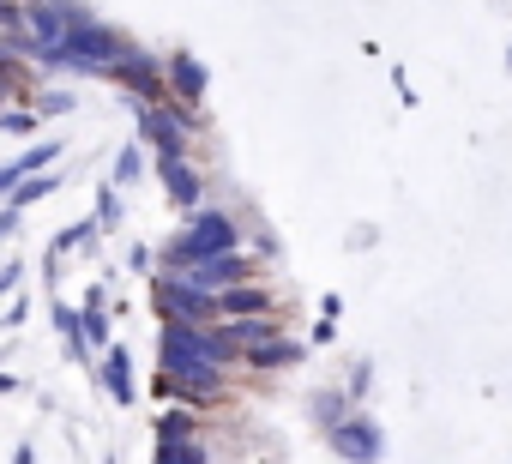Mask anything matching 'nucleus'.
I'll use <instances>...</instances> for the list:
<instances>
[{
	"label": "nucleus",
	"mask_w": 512,
	"mask_h": 464,
	"mask_svg": "<svg viewBox=\"0 0 512 464\" xmlns=\"http://www.w3.org/2000/svg\"><path fill=\"white\" fill-rule=\"evenodd\" d=\"M157 356H163V380H157L163 398H181V404H217L223 398V362L211 356L205 326L163 320V350Z\"/></svg>",
	"instance_id": "obj_1"
},
{
	"label": "nucleus",
	"mask_w": 512,
	"mask_h": 464,
	"mask_svg": "<svg viewBox=\"0 0 512 464\" xmlns=\"http://www.w3.org/2000/svg\"><path fill=\"white\" fill-rule=\"evenodd\" d=\"M223 254H241V229H235L229 211H193L187 229L163 248L169 272H193L199 260H223Z\"/></svg>",
	"instance_id": "obj_2"
},
{
	"label": "nucleus",
	"mask_w": 512,
	"mask_h": 464,
	"mask_svg": "<svg viewBox=\"0 0 512 464\" xmlns=\"http://www.w3.org/2000/svg\"><path fill=\"white\" fill-rule=\"evenodd\" d=\"M91 25V13L79 7V0H31L25 7V43L19 49H31L37 61H61V49L73 43V31H85Z\"/></svg>",
	"instance_id": "obj_3"
},
{
	"label": "nucleus",
	"mask_w": 512,
	"mask_h": 464,
	"mask_svg": "<svg viewBox=\"0 0 512 464\" xmlns=\"http://www.w3.org/2000/svg\"><path fill=\"white\" fill-rule=\"evenodd\" d=\"M133 43L121 37V31H109V25H85V31H73V43L61 49V61L55 67H73V73H115L121 67V55H127Z\"/></svg>",
	"instance_id": "obj_4"
},
{
	"label": "nucleus",
	"mask_w": 512,
	"mask_h": 464,
	"mask_svg": "<svg viewBox=\"0 0 512 464\" xmlns=\"http://www.w3.org/2000/svg\"><path fill=\"white\" fill-rule=\"evenodd\" d=\"M199 127V109H175V103H139V133L163 151V157H187V139Z\"/></svg>",
	"instance_id": "obj_5"
},
{
	"label": "nucleus",
	"mask_w": 512,
	"mask_h": 464,
	"mask_svg": "<svg viewBox=\"0 0 512 464\" xmlns=\"http://www.w3.org/2000/svg\"><path fill=\"white\" fill-rule=\"evenodd\" d=\"M157 308H163V320H181V326H211L217 320V296L199 290L181 272H163L157 278Z\"/></svg>",
	"instance_id": "obj_6"
},
{
	"label": "nucleus",
	"mask_w": 512,
	"mask_h": 464,
	"mask_svg": "<svg viewBox=\"0 0 512 464\" xmlns=\"http://www.w3.org/2000/svg\"><path fill=\"white\" fill-rule=\"evenodd\" d=\"M115 79L127 85L133 103H169V73H163V61L151 49H127L121 67H115Z\"/></svg>",
	"instance_id": "obj_7"
},
{
	"label": "nucleus",
	"mask_w": 512,
	"mask_h": 464,
	"mask_svg": "<svg viewBox=\"0 0 512 464\" xmlns=\"http://www.w3.org/2000/svg\"><path fill=\"white\" fill-rule=\"evenodd\" d=\"M326 440H332V452H338L344 464H374V458L386 452V434H380L374 416H350V422H338Z\"/></svg>",
	"instance_id": "obj_8"
},
{
	"label": "nucleus",
	"mask_w": 512,
	"mask_h": 464,
	"mask_svg": "<svg viewBox=\"0 0 512 464\" xmlns=\"http://www.w3.org/2000/svg\"><path fill=\"white\" fill-rule=\"evenodd\" d=\"M163 73H169V97H175L181 109H199V103H205V91H211V67H205L193 49H175V55L163 61Z\"/></svg>",
	"instance_id": "obj_9"
},
{
	"label": "nucleus",
	"mask_w": 512,
	"mask_h": 464,
	"mask_svg": "<svg viewBox=\"0 0 512 464\" xmlns=\"http://www.w3.org/2000/svg\"><path fill=\"white\" fill-rule=\"evenodd\" d=\"M241 356H247L253 368H296V362H302V344H296V338H284L278 326H266L260 338L241 350Z\"/></svg>",
	"instance_id": "obj_10"
},
{
	"label": "nucleus",
	"mask_w": 512,
	"mask_h": 464,
	"mask_svg": "<svg viewBox=\"0 0 512 464\" xmlns=\"http://www.w3.org/2000/svg\"><path fill=\"white\" fill-rule=\"evenodd\" d=\"M217 314L223 320H266L272 314V290H260V284L247 278V284H235V290L217 296Z\"/></svg>",
	"instance_id": "obj_11"
},
{
	"label": "nucleus",
	"mask_w": 512,
	"mask_h": 464,
	"mask_svg": "<svg viewBox=\"0 0 512 464\" xmlns=\"http://www.w3.org/2000/svg\"><path fill=\"white\" fill-rule=\"evenodd\" d=\"M55 157H61V145H31V151H19L13 163H0V193H13V187L31 181V175H49Z\"/></svg>",
	"instance_id": "obj_12"
},
{
	"label": "nucleus",
	"mask_w": 512,
	"mask_h": 464,
	"mask_svg": "<svg viewBox=\"0 0 512 464\" xmlns=\"http://www.w3.org/2000/svg\"><path fill=\"white\" fill-rule=\"evenodd\" d=\"M157 175H163V187H169V199H175V205H187V211L199 205V193H205V187H199V175L187 169V157H163V169H157Z\"/></svg>",
	"instance_id": "obj_13"
},
{
	"label": "nucleus",
	"mask_w": 512,
	"mask_h": 464,
	"mask_svg": "<svg viewBox=\"0 0 512 464\" xmlns=\"http://www.w3.org/2000/svg\"><path fill=\"white\" fill-rule=\"evenodd\" d=\"M103 386H109L115 404H133V392H139V386H133V362H127V350H115V344L103 350Z\"/></svg>",
	"instance_id": "obj_14"
},
{
	"label": "nucleus",
	"mask_w": 512,
	"mask_h": 464,
	"mask_svg": "<svg viewBox=\"0 0 512 464\" xmlns=\"http://www.w3.org/2000/svg\"><path fill=\"white\" fill-rule=\"evenodd\" d=\"M73 248H79V254H85V248H97V217H79V223H67V229H61L55 248H49V272H55V266H61V254H73Z\"/></svg>",
	"instance_id": "obj_15"
},
{
	"label": "nucleus",
	"mask_w": 512,
	"mask_h": 464,
	"mask_svg": "<svg viewBox=\"0 0 512 464\" xmlns=\"http://www.w3.org/2000/svg\"><path fill=\"white\" fill-rule=\"evenodd\" d=\"M49 193H55V175H31V181H19V187L7 193V205L25 211V205H37V199H49Z\"/></svg>",
	"instance_id": "obj_16"
},
{
	"label": "nucleus",
	"mask_w": 512,
	"mask_h": 464,
	"mask_svg": "<svg viewBox=\"0 0 512 464\" xmlns=\"http://www.w3.org/2000/svg\"><path fill=\"white\" fill-rule=\"evenodd\" d=\"M157 464H205L199 440H157Z\"/></svg>",
	"instance_id": "obj_17"
},
{
	"label": "nucleus",
	"mask_w": 512,
	"mask_h": 464,
	"mask_svg": "<svg viewBox=\"0 0 512 464\" xmlns=\"http://www.w3.org/2000/svg\"><path fill=\"white\" fill-rule=\"evenodd\" d=\"M139 175H145V151H139V145H121V151H115V181H109V187H127V181H139Z\"/></svg>",
	"instance_id": "obj_18"
},
{
	"label": "nucleus",
	"mask_w": 512,
	"mask_h": 464,
	"mask_svg": "<svg viewBox=\"0 0 512 464\" xmlns=\"http://www.w3.org/2000/svg\"><path fill=\"white\" fill-rule=\"evenodd\" d=\"M157 440H199V422H193L187 410H169V416L157 422Z\"/></svg>",
	"instance_id": "obj_19"
},
{
	"label": "nucleus",
	"mask_w": 512,
	"mask_h": 464,
	"mask_svg": "<svg viewBox=\"0 0 512 464\" xmlns=\"http://www.w3.org/2000/svg\"><path fill=\"white\" fill-rule=\"evenodd\" d=\"M314 416L326 422V434H332L338 422H350V410H344V398H338V392H320V398H314Z\"/></svg>",
	"instance_id": "obj_20"
},
{
	"label": "nucleus",
	"mask_w": 512,
	"mask_h": 464,
	"mask_svg": "<svg viewBox=\"0 0 512 464\" xmlns=\"http://www.w3.org/2000/svg\"><path fill=\"white\" fill-rule=\"evenodd\" d=\"M97 229H121V193L115 187L97 193Z\"/></svg>",
	"instance_id": "obj_21"
},
{
	"label": "nucleus",
	"mask_w": 512,
	"mask_h": 464,
	"mask_svg": "<svg viewBox=\"0 0 512 464\" xmlns=\"http://www.w3.org/2000/svg\"><path fill=\"white\" fill-rule=\"evenodd\" d=\"M37 109H0V127H7V133H37Z\"/></svg>",
	"instance_id": "obj_22"
},
{
	"label": "nucleus",
	"mask_w": 512,
	"mask_h": 464,
	"mask_svg": "<svg viewBox=\"0 0 512 464\" xmlns=\"http://www.w3.org/2000/svg\"><path fill=\"white\" fill-rule=\"evenodd\" d=\"M37 115H73V97H67V91H43Z\"/></svg>",
	"instance_id": "obj_23"
},
{
	"label": "nucleus",
	"mask_w": 512,
	"mask_h": 464,
	"mask_svg": "<svg viewBox=\"0 0 512 464\" xmlns=\"http://www.w3.org/2000/svg\"><path fill=\"white\" fill-rule=\"evenodd\" d=\"M13 91H19V79H13V67H7V61H0V103H7Z\"/></svg>",
	"instance_id": "obj_24"
},
{
	"label": "nucleus",
	"mask_w": 512,
	"mask_h": 464,
	"mask_svg": "<svg viewBox=\"0 0 512 464\" xmlns=\"http://www.w3.org/2000/svg\"><path fill=\"white\" fill-rule=\"evenodd\" d=\"M13 284H19V260H7V266H0V296H7Z\"/></svg>",
	"instance_id": "obj_25"
},
{
	"label": "nucleus",
	"mask_w": 512,
	"mask_h": 464,
	"mask_svg": "<svg viewBox=\"0 0 512 464\" xmlns=\"http://www.w3.org/2000/svg\"><path fill=\"white\" fill-rule=\"evenodd\" d=\"M13 229H19V211L7 205V211H0V242H7V236H13Z\"/></svg>",
	"instance_id": "obj_26"
},
{
	"label": "nucleus",
	"mask_w": 512,
	"mask_h": 464,
	"mask_svg": "<svg viewBox=\"0 0 512 464\" xmlns=\"http://www.w3.org/2000/svg\"><path fill=\"white\" fill-rule=\"evenodd\" d=\"M506 67H512V49H506Z\"/></svg>",
	"instance_id": "obj_27"
},
{
	"label": "nucleus",
	"mask_w": 512,
	"mask_h": 464,
	"mask_svg": "<svg viewBox=\"0 0 512 464\" xmlns=\"http://www.w3.org/2000/svg\"><path fill=\"white\" fill-rule=\"evenodd\" d=\"M0 61H7V49H0Z\"/></svg>",
	"instance_id": "obj_28"
}]
</instances>
